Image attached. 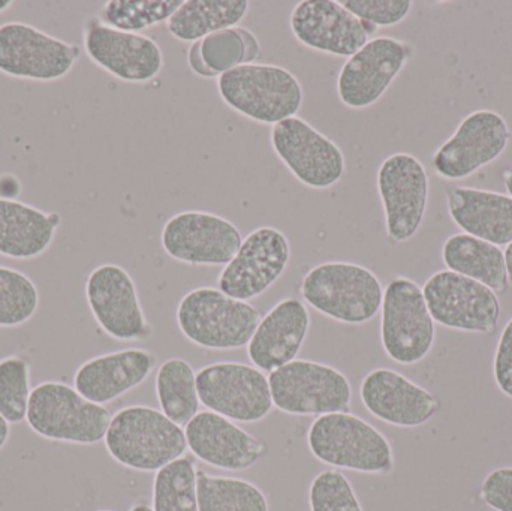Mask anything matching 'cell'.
Masks as SVG:
<instances>
[{"label":"cell","instance_id":"obj_1","mask_svg":"<svg viewBox=\"0 0 512 511\" xmlns=\"http://www.w3.org/2000/svg\"><path fill=\"white\" fill-rule=\"evenodd\" d=\"M105 447L114 461L129 470L152 473L183 458L188 443L182 426L164 413L144 405H132L111 417Z\"/></svg>","mask_w":512,"mask_h":511},{"label":"cell","instance_id":"obj_2","mask_svg":"<svg viewBox=\"0 0 512 511\" xmlns=\"http://www.w3.org/2000/svg\"><path fill=\"white\" fill-rule=\"evenodd\" d=\"M300 293L319 314L351 326L372 321L384 299L378 276L367 267L346 261L312 267L301 281Z\"/></svg>","mask_w":512,"mask_h":511},{"label":"cell","instance_id":"obj_3","mask_svg":"<svg viewBox=\"0 0 512 511\" xmlns=\"http://www.w3.org/2000/svg\"><path fill=\"white\" fill-rule=\"evenodd\" d=\"M307 446L322 464L340 470L387 476L394 470L390 441L379 429L351 413L316 417L307 432Z\"/></svg>","mask_w":512,"mask_h":511},{"label":"cell","instance_id":"obj_4","mask_svg":"<svg viewBox=\"0 0 512 511\" xmlns=\"http://www.w3.org/2000/svg\"><path fill=\"white\" fill-rule=\"evenodd\" d=\"M180 332L197 347L213 351L248 347L261 321L258 309L233 299L219 288L189 291L177 306Z\"/></svg>","mask_w":512,"mask_h":511},{"label":"cell","instance_id":"obj_5","mask_svg":"<svg viewBox=\"0 0 512 511\" xmlns=\"http://www.w3.org/2000/svg\"><path fill=\"white\" fill-rule=\"evenodd\" d=\"M218 92L228 107L262 125L297 116L303 104L298 78L289 69L268 63H249L219 75Z\"/></svg>","mask_w":512,"mask_h":511},{"label":"cell","instance_id":"obj_6","mask_svg":"<svg viewBox=\"0 0 512 511\" xmlns=\"http://www.w3.org/2000/svg\"><path fill=\"white\" fill-rule=\"evenodd\" d=\"M26 420L39 437L93 446L105 440L111 416L104 405L87 401L74 387L47 381L32 390Z\"/></svg>","mask_w":512,"mask_h":511},{"label":"cell","instance_id":"obj_7","mask_svg":"<svg viewBox=\"0 0 512 511\" xmlns=\"http://www.w3.org/2000/svg\"><path fill=\"white\" fill-rule=\"evenodd\" d=\"M277 410L291 416L349 413L352 387L339 369L312 360H292L268 375Z\"/></svg>","mask_w":512,"mask_h":511},{"label":"cell","instance_id":"obj_8","mask_svg":"<svg viewBox=\"0 0 512 511\" xmlns=\"http://www.w3.org/2000/svg\"><path fill=\"white\" fill-rule=\"evenodd\" d=\"M436 327L423 288L405 276L391 279L381 306V342L385 354L403 366L423 362L435 345Z\"/></svg>","mask_w":512,"mask_h":511},{"label":"cell","instance_id":"obj_9","mask_svg":"<svg viewBox=\"0 0 512 511\" xmlns=\"http://www.w3.org/2000/svg\"><path fill=\"white\" fill-rule=\"evenodd\" d=\"M200 402L213 413L239 423L264 420L273 410L264 372L239 362H219L197 372Z\"/></svg>","mask_w":512,"mask_h":511},{"label":"cell","instance_id":"obj_10","mask_svg":"<svg viewBox=\"0 0 512 511\" xmlns=\"http://www.w3.org/2000/svg\"><path fill=\"white\" fill-rule=\"evenodd\" d=\"M376 186L384 207L388 240L408 242L420 230L429 203V174L420 159L397 152L379 165Z\"/></svg>","mask_w":512,"mask_h":511},{"label":"cell","instance_id":"obj_11","mask_svg":"<svg viewBox=\"0 0 512 511\" xmlns=\"http://www.w3.org/2000/svg\"><path fill=\"white\" fill-rule=\"evenodd\" d=\"M435 323L459 332L489 335L498 329L501 300L486 285L451 270H441L423 287Z\"/></svg>","mask_w":512,"mask_h":511},{"label":"cell","instance_id":"obj_12","mask_svg":"<svg viewBox=\"0 0 512 511\" xmlns=\"http://www.w3.org/2000/svg\"><path fill=\"white\" fill-rule=\"evenodd\" d=\"M270 143L277 158L307 188H333L345 174L342 149L301 117L276 123L270 131Z\"/></svg>","mask_w":512,"mask_h":511},{"label":"cell","instance_id":"obj_13","mask_svg":"<svg viewBox=\"0 0 512 511\" xmlns=\"http://www.w3.org/2000/svg\"><path fill=\"white\" fill-rule=\"evenodd\" d=\"M239 228L212 212L185 210L171 216L161 231L168 257L189 266H227L242 246Z\"/></svg>","mask_w":512,"mask_h":511},{"label":"cell","instance_id":"obj_14","mask_svg":"<svg viewBox=\"0 0 512 511\" xmlns=\"http://www.w3.org/2000/svg\"><path fill=\"white\" fill-rule=\"evenodd\" d=\"M81 56V47L54 38L30 24H0V72L32 81L65 78Z\"/></svg>","mask_w":512,"mask_h":511},{"label":"cell","instance_id":"obj_15","mask_svg":"<svg viewBox=\"0 0 512 511\" xmlns=\"http://www.w3.org/2000/svg\"><path fill=\"white\" fill-rule=\"evenodd\" d=\"M409 42L393 36L370 39L346 60L337 77V95L352 110L372 107L414 56Z\"/></svg>","mask_w":512,"mask_h":511},{"label":"cell","instance_id":"obj_16","mask_svg":"<svg viewBox=\"0 0 512 511\" xmlns=\"http://www.w3.org/2000/svg\"><path fill=\"white\" fill-rule=\"evenodd\" d=\"M86 299L96 323L120 342L146 341L153 329L132 276L117 264H102L87 276Z\"/></svg>","mask_w":512,"mask_h":511},{"label":"cell","instance_id":"obj_17","mask_svg":"<svg viewBox=\"0 0 512 511\" xmlns=\"http://www.w3.org/2000/svg\"><path fill=\"white\" fill-rule=\"evenodd\" d=\"M291 261V243L283 231L259 227L243 239L236 257L218 278L222 293L249 302L273 287Z\"/></svg>","mask_w":512,"mask_h":511},{"label":"cell","instance_id":"obj_18","mask_svg":"<svg viewBox=\"0 0 512 511\" xmlns=\"http://www.w3.org/2000/svg\"><path fill=\"white\" fill-rule=\"evenodd\" d=\"M510 140V126L501 114L492 110L474 111L436 150L433 170L442 179H466L496 161Z\"/></svg>","mask_w":512,"mask_h":511},{"label":"cell","instance_id":"obj_19","mask_svg":"<svg viewBox=\"0 0 512 511\" xmlns=\"http://www.w3.org/2000/svg\"><path fill=\"white\" fill-rule=\"evenodd\" d=\"M83 47L95 65L125 83H149L164 68L161 47L150 36L113 29L99 17L84 23Z\"/></svg>","mask_w":512,"mask_h":511},{"label":"cell","instance_id":"obj_20","mask_svg":"<svg viewBox=\"0 0 512 511\" xmlns=\"http://www.w3.org/2000/svg\"><path fill=\"white\" fill-rule=\"evenodd\" d=\"M291 30L304 47L349 59L370 41L375 27L336 0H303L292 9Z\"/></svg>","mask_w":512,"mask_h":511},{"label":"cell","instance_id":"obj_21","mask_svg":"<svg viewBox=\"0 0 512 511\" xmlns=\"http://www.w3.org/2000/svg\"><path fill=\"white\" fill-rule=\"evenodd\" d=\"M360 396L373 417L396 428L426 425L442 408L429 390L388 368L370 371L361 381Z\"/></svg>","mask_w":512,"mask_h":511},{"label":"cell","instance_id":"obj_22","mask_svg":"<svg viewBox=\"0 0 512 511\" xmlns=\"http://www.w3.org/2000/svg\"><path fill=\"white\" fill-rule=\"evenodd\" d=\"M188 449L210 467L245 471L267 455V446L231 420L213 413H198L185 429Z\"/></svg>","mask_w":512,"mask_h":511},{"label":"cell","instance_id":"obj_23","mask_svg":"<svg viewBox=\"0 0 512 511\" xmlns=\"http://www.w3.org/2000/svg\"><path fill=\"white\" fill-rule=\"evenodd\" d=\"M158 357L143 348L102 354L75 372L74 387L93 404L105 405L141 386L155 371Z\"/></svg>","mask_w":512,"mask_h":511},{"label":"cell","instance_id":"obj_24","mask_svg":"<svg viewBox=\"0 0 512 511\" xmlns=\"http://www.w3.org/2000/svg\"><path fill=\"white\" fill-rule=\"evenodd\" d=\"M310 329V314L301 300H280L259 321L248 344L255 368L273 372L288 365L300 353Z\"/></svg>","mask_w":512,"mask_h":511},{"label":"cell","instance_id":"obj_25","mask_svg":"<svg viewBox=\"0 0 512 511\" xmlns=\"http://www.w3.org/2000/svg\"><path fill=\"white\" fill-rule=\"evenodd\" d=\"M448 213L465 234L496 246L512 242V198L501 192L468 186L445 189Z\"/></svg>","mask_w":512,"mask_h":511},{"label":"cell","instance_id":"obj_26","mask_svg":"<svg viewBox=\"0 0 512 511\" xmlns=\"http://www.w3.org/2000/svg\"><path fill=\"white\" fill-rule=\"evenodd\" d=\"M59 225L57 213L0 198V255L12 260L41 257L53 243Z\"/></svg>","mask_w":512,"mask_h":511},{"label":"cell","instance_id":"obj_27","mask_svg":"<svg viewBox=\"0 0 512 511\" xmlns=\"http://www.w3.org/2000/svg\"><path fill=\"white\" fill-rule=\"evenodd\" d=\"M442 261L451 272L474 279L496 294L504 293L510 284L504 251L469 234L448 237L442 246Z\"/></svg>","mask_w":512,"mask_h":511},{"label":"cell","instance_id":"obj_28","mask_svg":"<svg viewBox=\"0 0 512 511\" xmlns=\"http://www.w3.org/2000/svg\"><path fill=\"white\" fill-rule=\"evenodd\" d=\"M248 0H186L167 21V29L182 42H198L219 30L237 27L248 15Z\"/></svg>","mask_w":512,"mask_h":511},{"label":"cell","instance_id":"obj_29","mask_svg":"<svg viewBox=\"0 0 512 511\" xmlns=\"http://www.w3.org/2000/svg\"><path fill=\"white\" fill-rule=\"evenodd\" d=\"M156 396L162 413L179 426L188 425L200 411L197 374L186 360H165L156 374Z\"/></svg>","mask_w":512,"mask_h":511},{"label":"cell","instance_id":"obj_30","mask_svg":"<svg viewBox=\"0 0 512 511\" xmlns=\"http://www.w3.org/2000/svg\"><path fill=\"white\" fill-rule=\"evenodd\" d=\"M200 56L206 68L219 77L237 66L255 63L261 56V44L246 27H230L201 39Z\"/></svg>","mask_w":512,"mask_h":511},{"label":"cell","instance_id":"obj_31","mask_svg":"<svg viewBox=\"0 0 512 511\" xmlns=\"http://www.w3.org/2000/svg\"><path fill=\"white\" fill-rule=\"evenodd\" d=\"M198 511H268V501L251 482L198 471Z\"/></svg>","mask_w":512,"mask_h":511},{"label":"cell","instance_id":"obj_32","mask_svg":"<svg viewBox=\"0 0 512 511\" xmlns=\"http://www.w3.org/2000/svg\"><path fill=\"white\" fill-rule=\"evenodd\" d=\"M153 511H198V470L194 459L183 458L156 471Z\"/></svg>","mask_w":512,"mask_h":511},{"label":"cell","instance_id":"obj_33","mask_svg":"<svg viewBox=\"0 0 512 511\" xmlns=\"http://www.w3.org/2000/svg\"><path fill=\"white\" fill-rule=\"evenodd\" d=\"M185 0H110L99 18L107 26L138 33L156 24L167 23Z\"/></svg>","mask_w":512,"mask_h":511},{"label":"cell","instance_id":"obj_34","mask_svg":"<svg viewBox=\"0 0 512 511\" xmlns=\"http://www.w3.org/2000/svg\"><path fill=\"white\" fill-rule=\"evenodd\" d=\"M39 293L32 279L11 267L0 266V327H18L38 311Z\"/></svg>","mask_w":512,"mask_h":511},{"label":"cell","instance_id":"obj_35","mask_svg":"<svg viewBox=\"0 0 512 511\" xmlns=\"http://www.w3.org/2000/svg\"><path fill=\"white\" fill-rule=\"evenodd\" d=\"M30 395L29 363L17 356L0 360V416L11 425L26 420Z\"/></svg>","mask_w":512,"mask_h":511},{"label":"cell","instance_id":"obj_36","mask_svg":"<svg viewBox=\"0 0 512 511\" xmlns=\"http://www.w3.org/2000/svg\"><path fill=\"white\" fill-rule=\"evenodd\" d=\"M310 511H363L345 474L336 470L322 471L310 483Z\"/></svg>","mask_w":512,"mask_h":511},{"label":"cell","instance_id":"obj_37","mask_svg":"<svg viewBox=\"0 0 512 511\" xmlns=\"http://www.w3.org/2000/svg\"><path fill=\"white\" fill-rule=\"evenodd\" d=\"M340 3L372 27L396 26L412 9L411 0H343Z\"/></svg>","mask_w":512,"mask_h":511},{"label":"cell","instance_id":"obj_38","mask_svg":"<svg viewBox=\"0 0 512 511\" xmlns=\"http://www.w3.org/2000/svg\"><path fill=\"white\" fill-rule=\"evenodd\" d=\"M480 497L495 511H512V467H502L487 474L481 483Z\"/></svg>","mask_w":512,"mask_h":511},{"label":"cell","instance_id":"obj_39","mask_svg":"<svg viewBox=\"0 0 512 511\" xmlns=\"http://www.w3.org/2000/svg\"><path fill=\"white\" fill-rule=\"evenodd\" d=\"M493 377L496 386L512 399V318L502 330L493 359Z\"/></svg>","mask_w":512,"mask_h":511},{"label":"cell","instance_id":"obj_40","mask_svg":"<svg viewBox=\"0 0 512 511\" xmlns=\"http://www.w3.org/2000/svg\"><path fill=\"white\" fill-rule=\"evenodd\" d=\"M188 63L195 74L203 78H213L215 75L206 68L200 56V41L194 42L188 50Z\"/></svg>","mask_w":512,"mask_h":511},{"label":"cell","instance_id":"obj_41","mask_svg":"<svg viewBox=\"0 0 512 511\" xmlns=\"http://www.w3.org/2000/svg\"><path fill=\"white\" fill-rule=\"evenodd\" d=\"M9 434H11V432H9V423L0 416V450L8 443Z\"/></svg>","mask_w":512,"mask_h":511},{"label":"cell","instance_id":"obj_42","mask_svg":"<svg viewBox=\"0 0 512 511\" xmlns=\"http://www.w3.org/2000/svg\"><path fill=\"white\" fill-rule=\"evenodd\" d=\"M505 263H507L508 282L512 285V242L504 251Z\"/></svg>","mask_w":512,"mask_h":511},{"label":"cell","instance_id":"obj_43","mask_svg":"<svg viewBox=\"0 0 512 511\" xmlns=\"http://www.w3.org/2000/svg\"><path fill=\"white\" fill-rule=\"evenodd\" d=\"M504 185L505 188H507L508 194H510V197L512 198V167L507 168V170L504 171Z\"/></svg>","mask_w":512,"mask_h":511},{"label":"cell","instance_id":"obj_44","mask_svg":"<svg viewBox=\"0 0 512 511\" xmlns=\"http://www.w3.org/2000/svg\"><path fill=\"white\" fill-rule=\"evenodd\" d=\"M14 6V2L12 0H0V14L2 12L8 11L9 8Z\"/></svg>","mask_w":512,"mask_h":511},{"label":"cell","instance_id":"obj_45","mask_svg":"<svg viewBox=\"0 0 512 511\" xmlns=\"http://www.w3.org/2000/svg\"><path fill=\"white\" fill-rule=\"evenodd\" d=\"M131 511H153V509L147 504H137V506L132 507Z\"/></svg>","mask_w":512,"mask_h":511},{"label":"cell","instance_id":"obj_46","mask_svg":"<svg viewBox=\"0 0 512 511\" xmlns=\"http://www.w3.org/2000/svg\"><path fill=\"white\" fill-rule=\"evenodd\" d=\"M101 511H111V510H101Z\"/></svg>","mask_w":512,"mask_h":511}]
</instances>
